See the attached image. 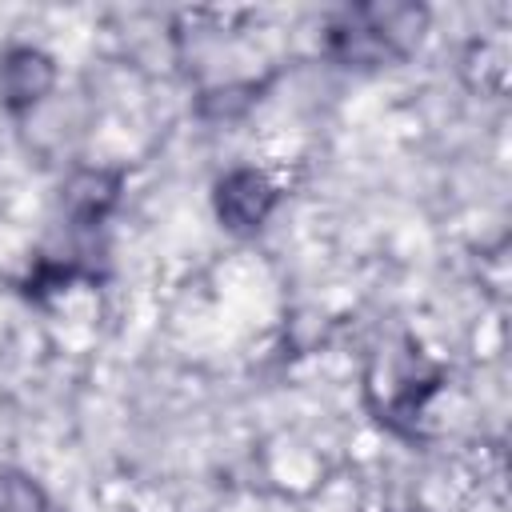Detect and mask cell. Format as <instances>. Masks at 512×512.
<instances>
[{
	"label": "cell",
	"mask_w": 512,
	"mask_h": 512,
	"mask_svg": "<svg viewBox=\"0 0 512 512\" xmlns=\"http://www.w3.org/2000/svg\"><path fill=\"white\" fill-rule=\"evenodd\" d=\"M276 180L260 168H240L220 184V216L228 228H256L276 204Z\"/></svg>",
	"instance_id": "cell-1"
}]
</instances>
